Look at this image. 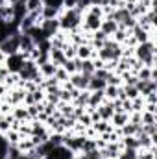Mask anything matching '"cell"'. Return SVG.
I'll return each mask as SVG.
<instances>
[{
  "label": "cell",
  "mask_w": 157,
  "mask_h": 159,
  "mask_svg": "<svg viewBox=\"0 0 157 159\" xmlns=\"http://www.w3.org/2000/svg\"><path fill=\"white\" fill-rule=\"evenodd\" d=\"M89 89L87 91H78V94L72 98V106L74 107H87V102H89Z\"/></svg>",
  "instance_id": "9"
},
{
  "label": "cell",
  "mask_w": 157,
  "mask_h": 159,
  "mask_svg": "<svg viewBox=\"0 0 157 159\" xmlns=\"http://www.w3.org/2000/svg\"><path fill=\"white\" fill-rule=\"evenodd\" d=\"M128 117H129V113H126V111H117V113H113V117H111V124H113V128H122L124 124H128Z\"/></svg>",
  "instance_id": "11"
},
{
  "label": "cell",
  "mask_w": 157,
  "mask_h": 159,
  "mask_svg": "<svg viewBox=\"0 0 157 159\" xmlns=\"http://www.w3.org/2000/svg\"><path fill=\"white\" fill-rule=\"evenodd\" d=\"M63 54H65V59H76V46L67 43L63 46Z\"/></svg>",
  "instance_id": "22"
},
{
  "label": "cell",
  "mask_w": 157,
  "mask_h": 159,
  "mask_svg": "<svg viewBox=\"0 0 157 159\" xmlns=\"http://www.w3.org/2000/svg\"><path fill=\"white\" fill-rule=\"evenodd\" d=\"M41 30H43L44 37L50 39L52 35H56V34L61 30V28H59V20H57V19H44L43 24H41Z\"/></svg>",
  "instance_id": "2"
},
{
  "label": "cell",
  "mask_w": 157,
  "mask_h": 159,
  "mask_svg": "<svg viewBox=\"0 0 157 159\" xmlns=\"http://www.w3.org/2000/svg\"><path fill=\"white\" fill-rule=\"evenodd\" d=\"M2 137L6 139V143L9 144V146H17V143L20 141V135H19V131H15V129H7L6 133H2Z\"/></svg>",
  "instance_id": "18"
},
{
  "label": "cell",
  "mask_w": 157,
  "mask_h": 159,
  "mask_svg": "<svg viewBox=\"0 0 157 159\" xmlns=\"http://www.w3.org/2000/svg\"><path fill=\"white\" fill-rule=\"evenodd\" d=\"M105 83H107V85H115V87H120V85H122V80H120V76L113 74V72H109V74H107V78H105Z\"/></svg>",
  "instance_id": "27"
},
{
  "label": "cell",
  "mask_w": 157,
  "mask_h": 159,
  "mask_svg": "<svg viewBox=\"0 0 157 159\" xmlns=\"http://www.w3.org/2000/svg\"><path fill=\"white\" fill-rule=\"evenodd\" d=\"M26 59H28V56H26L24 52H15V54H11V56L6 57L4 65L7 67L9 72H19V70L22 69V65H24Z\"/></svg>",
  "instance_id": "1"
},
{
  "label": "cell",
  "mask_w": 157,
  "mask_h": 159,
  "mask_svg": "<svg viewBox=\"0 0 157 159\" xmlns=\"http://www.w3.org/2000/svg\"><path fill=\"white\" fill-rule=\"evenodd\" d=\"M54 78L57 80L59 83H63V81H69V72H67L63 67H57V69H56V74H54Z\"/></svg>",
  "instance_id": "25"
},
{
  "label": "cell",
  "mask_w": 157,
  "mask_h": 159,
  "mask_svg": "<svg viewBox=\"0 0 157 159\" xmlns=\"http://www.w3.org/2000/svg\"><path fill=\"white\" fill-rule=\"evenodd\" d=\"M104 100H105L104 91H91V93H89V102H87V107L96 109V107H98Z\"/></svg>",
  "instance_id": "6"
},
{
  "label": "cell",
  "mask_w": 157,
  "mask_h": 159,
  "mask_svg": "<svg viewBox=\"0 0 157 159\" xmlns=\"http://www.w3.org/2000/svg\"><path fill=\"white\" fill-rule=\"evenodd\" d=\"M56 69H57V65H56V63L46 61V63L39 65V74L43 76V78H52V76L56 74Z\"/></svg>",
  "instance_id": "10"
},
{
  "label": "cell",
  "mask_w": 157,
  "mask_h": 159,
  "mask_svg": "<svg viewBox=\"0 0 157 159\" xmlns=\"http://www.w3.org/2000/svg\"><path fill=\"white\" fill-rule=\"evenodd\" d=\"M154 122H157V115L155 113L142 111V124H154Z\"/></svg>",
  "instance_id": "28"
},
{
  "label": "cell",
  "mask_w": 157,
  "mask_h": 159,
  "mask_svg": "<svg viewBox=\"0 0 157 159\" xmlns=\"http://www.w3.org/2000/svg\"><path fill=\"white\" fill-rule=\"evenodd\" d=\"M124 150H139V141L137 137H122L120 139Z\"/></svg>",
  "instance_id": "20"
},
{
  "label": "cell",
  "mask_w": 157,
  "mask_h": 159,
  "mask_svg": "<svg viewBox=\"0 0 157 159\" xmlns=\"http://www.w3.org/2000/svg\"><path fill=\"white\" fill-rule=\"evenodd\" d=\"M94 52L96 50H92L91 44H79V46H76V57L78 59H92Z\"/></svg>",
  "instance_id": "7"
},
{
  "label": "cell",
  "mask_w": 157,
  "mask_h": 159,
  "mask_svg": "<svg viewBox=\"0 0 157 159\" xmlns=\"http://www.w3.org/2000/svg\"><path fill=\"white\" fill-rule=\"evenodd\" d=\"M11 115H13V119H15V120H20V122H30L28 111H26V106H17V107H13Z\"/></svg>",
  "instance_id": "14"
},
{
  "label": "cell",
  "mask_w": 157,
  "mask_h": 159,
  "mask_svg": "<svg viewBox=\"0 0 157 159\" xmlns=\"http://www.w3.org/2000/svg\"><path fill=\"white\" fill-rule=\"evenodd\" d=\"M92 128H94V131L98 133V135H102V133H107V131H113L115 128H113V124L109 122V120H98L96 124H92Z\"/></svg>",
  "instance_id": "16"
},
{
  "label": "cell",
  "mask_w": 157,
  "mask_h": 159,
  "mask_svg": "<svg viewBox=\"0 0 157 159\" xmlns=\"http://www.w3.org/2000/svg\"><path fill=\"white\" fill-rule=\"evenodd\" d=\"M0 106H2V98H0Z\"/></svg>",
  "instance_id": "31"
},
{
  "label": "cell",
  "mask_w": 157,
  "mask_h": 159,
  "mask_svg": "<svg viewBox=\"0 0 157 159\" xmlns=\"http://www.w3.org/2000/svg\"><path fill=\"white\" fill-rule=\"evenodd\" d=\"M122 89H124V94H126L128 100H133V98L139 96V91L135 89V85H122Z\"/></svg>",
  "instance_id": "23"
},
{
  "label": "cell",
  "mask_w": 157,
  "mask_h": 159,
  "mask_svg": "<svg viewBox=\"0 0 157 159\" xmlns=\"http://www.w3.org/2000/svg\"><path fill=\"white\" fill-rule=\"evenodd\" d=\"M59 13H61V6L57 7V6H48V4H44L43 9H41L43 19H57Z\"/></svg>",
  "instance_id": "8"
},
{
  "label": "cell",
  "mask_w": 157,
  "mask_h": 159,
  "mask_svg": "<svg viewBox=\"0 0 157 159\" xmlns=\"http://www.w3.org/2000/svg\"><path fill=\"white\" fill-rule=\"evenodd\" d=\"M105 80H102V78H98V76H91L89 78V91H104L105 89Z\"/></svg>",
  "instance_id": "17"
},
{
  "label": "cell",
  "mask_w": 157,
  "mask_h": 159,
  "mask_svg": "<svg viewBox=\"0 0 157 159\" xmlns=\"http://www.w3.org/2000/svg\"><path fill=\"white\" fill-rule=\"evenodd\" d=\"M34 48H35V43H34V39H32L28 34H20V37H19V52L30 54Z\"/></svg>",
  "instance_id": "4"
},
{
  "label": "cell",
  "mask_w": 157,
  "mask_h": 159,
  "mask_svg": "<svg viewBox=\"0 0 157 159\" xmlns=\"http://www.w3.org/2000/svg\"><path fill=\"white\" fill-rule=\"evenodd\" d=\"M118 30V24L115 20H111V19H102V22H100V32H104L107 37H113V34Z\"/></svg>",
  "instance_id": "5"
},
{
  "label": "cell",
  "mask_w": 157,
  "mask_h": 159,
  "mask_svg": "<svg viewBox=\"0 0 157 159\" xmlns=\"http://www.w3.org/2000/svg\"><path fill=\"white\" fill-rule=\"evenodd\" d=\"M61 67L69 72V76H70V74H74V72H78V70H76V63H74V59H65Z\"/></svg>",
  "instance_id": "26"
},
{
  "label": "cell",
  "mask_w": 157,
  "mask_h": 159,
  "mask_svg": "<svg viewBox=\"0 0 157 159\" xmlns=\"http://www.w3.org/2000/svg\"><path fill=\"white\" fill-rule=\"evenodd\" d=\"M144 106H146V102L141 94L131 100V111H144Z\"/></svg>",
  "instance_id": "21"
},
{
  "label": "cell",
  "mask_w": 157,
  "mask_h": 159,
  "mask_svg": "<svg viewBox=\"0 0 157 159\" xmlns=\"http://www.w3.org/2000/svg\"><path fill=\"white\" fill-rule=\"evenodd\" d=\"M43 6H44V2H43V0H26V2H24V9H26V13H35V11H41V9H43Z\"/></svg>",
  "instance_id": "19"
},
{
  "label": "cell",
  "mask_w": 157,
  "mask_h": 159,
  "mask_svg": "<svg viewBox=\"0 0 157 159\" xmlns=\"http://www.w3.org/2000/svg\"><path fill=\"white\" fill-rule=\"evenodd\" d=\"M85 157H87V159H102V156H100V150H98V148H94V150L87 152V154H85Z\"/></svg>",
  "instance_id": "30"
},
{
  "label": "cell",
  "mask_w": 157,
  "mask_h": 159,
  "mask_svg": "<svg viewBox=\"0 0 157 159\" xmlns=\"http://www.w3.org/2000/svg\"><path fill=\"white\" fill-rule=\"evenodd\" d=\"M128 35H129V32H128V30H124V28H118L117 32L113 34V37H111V39L115 41V43H118V44H122V43H124V39H126Z\"/></svg>",
  "instance_id": "24"
},
{
  "label": "cell",
  "mask_w": 157,
  "mask_h": 159,
  "mask_svg": "<svg viewBox=\"0 0 157 159\" xmlns=\"http://www.w3.org/2000/svg\"><path fill=\"white\" fill-rule=\"evenodd\" d=\"M89 78H91V76H85V74H81V72H74V74L69 76V81H70V85H72L74 89H78V91H87V89H89Z\"/></svg>",
  "instance_id": "3"
},
{
  "label": "cell",
  "mask_w": 157,
  "mask_h": 159,
  "mask_svg": "<svg viewBox=\"0 0 157 159\" xmlns=\"http://www.w3.org/2000/svg\"><path fill=\"white\" fill-rule=\"evenodd\" d=\"M129 34L135 37V41H137V43H146V41H150L148 32H146V30H142L139 24H135V26L131 28V32H129Z\"/></svg>",
  "instance_id": "12"
},
{
  "label": "cell",
  "mask_w": 157,
  "mask_h": 159,
  "mask_svg": "<svg viewBox=\"0 0 157 159\" xmlns=\"http://www.w3.org/2000/svg\"><path fill=\"white\" fill-rule=\"evenodd\" d=\"M139 128H141V126L128 122V124H124L122 128H118V131H120V137H135V133L139 131Z\"/></svg>",
  "instance_id": "13"
},
{
  "label": "cell",
  "mask_w": 157,
  "mask_h": 159,
  "mask_svg": "<svg viewBox=\"0 0 157 159\" xmlns=\"http://www.w3.org/2000/svg\"><path fill=\"white\" fill-rule=\"evenodd\" d=\"M76 122H79V124H83L85 128H89V126H92V120H91V115H89L87 111H85V113H83V115H81V117H79L78 120H76Z\"/></svg>",
  "instance_id": "29"
},
{
  "label": "cell",
  "mask_w": 157,
  "mask_h": 159,
  "mask_svg": "<svg viewBox=\"0 0 157 159\" xmlns=\"http://www.w3.org/2000/svg\"><path fill=\"white\" fill-rule=\"evenodd\" d=\"M48 57H50V61L56 63L57 67H61L63 61H65V54H63V50H56V48H50V50H48Z\"/></svg>",
  "instance_id": "15"
}]
</instances>
